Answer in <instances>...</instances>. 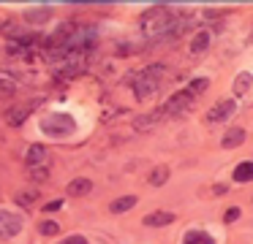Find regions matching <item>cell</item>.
<instances>
[{"mask_svg":"<svg viewBox=\"0 0 253 244\" xmlns=\"http://www.w3.org/2000/svg\"><path fill=\"white\" fill-rule=\"evenodd\" d=\"M136 206V195H123V198H117V201H112V214H123V211H128V209H133Z\"/></svg>","mask_w":253,"mask_h":244,"instance_id":"obj_16","label":"cell"},{"mask_svg":"<svg viewBox=\"0 0 253 244\" xmlns=\"http://www.w3.org/2000/svg\"><path fill=\"white\" fill-rule=\"evenodd\" d=\"M174 222V214L171 211H153V214L144 217V228H164V225H171Z\"/></svg>","mask_w":253,"mask_h":244,"instance_id":"obj_10","label":"cell"},{"mask_svg":"<svg viewBox=\"0 0 253 244\" xmlns=\"http://www.w3.org/2000/svg\"><path fill=\"white\" fill-rule=\"evenodd\" d=\"M164 84H166V68L164 65H147V68L136 76V81H133V92H136L139 101H144V98L155 95Z\"/></svg>","mask_w":253,"mask_h":244,"instance_id":"obj_2","label":"cell"},{"mask_svg":"<svg viewBox=\"0 0 253 244\" xmlns=\"http://www.w3.org/2000/svg\"><path fill=\"white\" fill-rule=\"evenodd\" d=\"M14 92H17L14 81H11V79H6V76H0V98H11Z\"/></svg>","mask_w":253,"mask_h":244,"instance_id":"obj_23","label":"cell"},{"mask_svg":"<svg viewBox=\"0 0 253 244\" xmlns=\"http://www.w3.org/2000/svg\"><path fill=\"white\" fill-rule=\"evenodd\" d=\"M234 182H253V160H242L234 168Z\"/></svg>","mask_w":253,"mask_h":244,"instance_id":"obj_18","label":"cell"},{"mask_svg":"<svg viewBox=\"0 0 253 244\" xmlns=\"http://www.w3.org/2000/svg\"><path fill=\"white\" fill-rule=\"evenodd\" d=\"M39 190L36 187H28V190H22V193H17V204L19 206H25V209H30V206H36L39 204Z\"/></svg>","mask_w":253,"mask_h":244,"instance_id":"obj_15","label":"cell"},{"mask_svg":"<svg viewBox=\"0 0 253 244\" xmlns=\"http://www.w3.org/2000/svg\"><path fill=\"white\" fill-rule=\"evenodd\" d=\"M155 117H161V114L155 111V114H147V117H139V119H136V130H147V128H153V125H155Z\"/></svg>","mask_w":253,"mask_h":244,"instance_id":"obj_25","label":"cell"},{"mask_svg":"<svg viewBox=\"0 0 253 244\" xmlns=\"http://www.w3.org/2000/svg\"><path fill=\"white\" fill-rule=\"evenodd\" d=\"M28 106H8V111H6V122L11 125V128H19V125L28 119Z\"/></svg>","mask_w":253,"mask_h":244,"instance_id":"obj_13","label":"cell"},{"mask_svg":"<svg viewBox=\"0 0 253 244\" xmlns=\"http://www.w3.org/2000/svg\"><path fill=\"white\" fill-rule=\"evenodd\" d=\"M251 41H253V35H251Z\"/></svg>","mask_w":253,"mask_h":244,"instance_id":"obj_30","label":"cell"},{"mask_svg":"<svg viewBox=\"0 0 253 244\" xmlns=\"http://www.w3.org/2000/svg\"><path fill=\"white\" fill-rule=\"evenodd\" d=\"M242 141H245V130L242 128H229L223 133V139H220V144L226 146V149H234V146H240Z\"/></svg>","mask_w":253,"mask_h":244,"instance_id":"obj_12","label":"cell"},{"mask_svg":"<svg viewBox=\"0 0 253 244\" xmlns=\"http://www.w3.org/2000/svg\"><path fill=\"white\" fill-rule=\"evenodd\" d=\"M253 87V73L251 70H242V73H237V79H234V95L237 98H242L248 90Z\"/></svg>","mask_w":253,"mask_h":244,"instance_id":"obj_14","label":"cell"},{"mask_svg":"<svg viewBox=\"0 0 253 244\" xmlns=\"http://www.w3.org/2000/svg\"><path fill=\"white\" fill-rule=\"evenodd\" d=\"M39 231L44 233V236H57V233H60V225H57L55 220H44L39 225Z\"/></svg>","mask_w":253,"mask_h":244,"instance_id":"obj_24","label":"cell"},{"mask_svg":"<svg viewBox=\"0 0 253 244\" xmlns=\"http://www.w3.org/2000/svg\"><path fill=\"white\" fill-rule=\"evenodd\" d=\"M30 179L33 182H46L49 179V166H36V168H28Z\"/></svg>","mask_w":253,"mask_h":244,"instance_id":"obj_22","label":"cell"},{"mask_svg":"<svg viewBox=\"0 0 253 244\" xmlns=\"http://www.w3.org/2000/svg\"><path fill=\"white\" fill-rule=\"evenodd\" d=\"M182 244H215V242H212V236L204 233V231H188Z\"/></svg>","mask_w":253,"mask_h":244,"instance_id":"obj_20","label":"cell"},{"mask_svg":"<svg viewBox=\"0 0 253 244\" xmlns=\"http://www.w3.org/2000/svg\"><path fill=\"white\" fill-rule=\"evenodd\" d=\"M44 211H57V209H63V201L60 198H55V201H49L46 206H41Z\"/></svg>","mask_w":253,"mask_h":244,"instance_id":"obj_28","label":"cell"},{"mask_svg":"<svg viewBox=\"0 0 253 244\" xmlns=\"http://www.w3.org/2000/svg\"><path fill=\"white\" fill-rule=\"evenodd\" d=\"M22 231V220L17 214H8V211H0V239L17 236Z\"/></svg>","mask_w":253,"mask_h":244,"instance_id":"obj_7","label":"cell"},{"mask_svg":"<svg viewBox=\"0 0 253 244\" xmlns=\"http://www.w3.org/2000/svg\"><path fill=\"white\" fill-rule=\"evenodd\" d=\"M207 46H210V33H207V30L196 33V38H193V43H191V54H202V52H207Z\"/></svg>","mask_w":253,"mask_h":244,"instance_id":"obj_19","label":"cell"},{"mask_svg":"<svg viewBox=\"0 0 253 244\" xmlns=\"http://www.w3.org/2000/svg\"><path fill=\"white\" fill-rule=\"evenodd\" d=\"M207 87H210V79H204V76H199V79H191V81H188V87H185V90L191 92L193 98H196V95H202V92L207 90Z\"/></svg>","mask_w":253,"mask_h":244,"instance_id":"obj_21","label":"cell"},{"mask_svg":"<svg viewBox=\"0 0 253 244\" xmlns=\"http://www.w3.org/2000/svg\"><path fill=\"white\" fill-rule=\"evenodd\" d=\"M90 190H93V182L84 176H77L68 182V195H74V198H82V195H87Z\"/></svg>","mask_w":253,"mask_h":244,"instance_id":"obj_11","label":"cell"},{"mask_svg":"<svg viewBox=\"0 0 253 244\" xmlns=\"http://www.w3.org/2000/svg\"><path fill=\"white\" fill-rule=\"evenodd\" d=\"M74 128H77V122H74V117H68V114H52V117H46L44 122H41V130L49 133V136H57V139L71 136Z\"/></svg>","mask_w":253,"mask_h":244,"instance_id":"obj_4","label":"cell"},{"mask_svg":"<svg viewBox=\"0 0 253 244\" xmlns=\"http://www.w3.org/2000/svg\"><path fill=\"white\" fill-rule=\"evenodd\" d=\"M231 114H234V101H231V98H223V101H218L207 111V122H223V119H229Z\"/></svg>","mask_w":253,"mask_h":244,"instance_id":"obj_6","label":"cell"},{"mask_svg":"<svg viewBox=\"0 0 253 244\" xmlns=\"http://www.w3.org/2000/svg\"><path fill=\"white\" fill-rule=\"evenodd\" d=\"M166 179H169V166H155L153 171H150V176H147V184L161 187V184H166Z\"/></svg>","mask_w":253,"mask_h":244,"instance_id":"obj_17","label":"cell"},{"mask_svg":"<svg viewBox=\"0 0 253 244\" xmlns=\"http://www.w3.org/2000/svg\"><path fill=\"white\" fill-rule=\"evenodd\" d=\"M191 106H193V95L188 90H182V92H174L171 98H166L164 106L158 108V114H164V117H177V114L188 111Z\"/></svg>","mask_w":253,"mask_h":244,"instance_id":"obj_5","label":"cell"},{"mask_svg":"<svg viewBox=\"0 0 253 244\" xmlns=\"http://www.w3.org/2000/svg\"><path fill=\"white\" fill-rule=\"evenodd\" d=\"M98 43V30L93 25H79L71 30V38H68V52H77V54H87L95 49Z\"/></svg>","mask_w":253,"mask_h":244,"instance_id":"obj_3","label":"cell"},{"mask_svg":"<svg viewBox=\"0 0 253 244\" xmlns=\"http://www.w3.org/2000/svg\"><path fill=\"white\" fill-rule=\"evenodd\" d=\"M226 11L223 8H207L204 11V19H218V16H223Z\"/></svg>","mask_w":253,"mask_h":244,"instance_id":"obj_27","label":"cell"},{"mask_svg":"<svg viewBox=\"0 0 253 244\" xmlns=\"http://www.w3.org/2000/svg\"><path fill=\"white\" fill-rule=\"evenodd\" d=\"M49 19H52L49 5H36V8L25 11V22H30V25H44V22H49Z\"/></svg>","mask_w":253,"mask_h":244,"instance_id":"obj_9","label":"cell"},{"mask_svg":"<svg viewBox=\"0 0 253 244\" xmlns=\"http://www.w3.org/2000/svg\"><path fill=\"white\" fill-rule=\"evenodd\" d=\"M63 244H87V239H84V236H79V233H74V236H68Z\"/></svg>","mask_w":253,"mask_h":244,"instance_id":"obj_29","label":"cell"},{"mask_svg":"<svg viewBox=\"0 0 253 244\" xmlns=\"http://www.w3.org/2000/svg\"><path fill=\"white\" fill-rule=\"evenodd\" d=\"M174 14H171L166 5H153V8H147L142 16H139V27H142V35L147 38H161L171 30H174Z\"/></svg>","mask_w":253,"mask_h":244,"instance_id":"obj_1","label":"cell"},{"mask_svg":"<svg viewBox=\"0 0 253 244\" xmlns=\"http://www.w3.org/2000/svg\"><path fill=\"white\" fill-rule=\"evenodd\" d=\"M237 217H240V206H231V209H226V214H223V222H234Z\"/></svg>","mask_w":253,"mask_h":244,"instance_id":"obj_26","label":"cell"},{"mask_svg":"<svg viewBox=\"0 0 253 244\" xmlns=\"http://www.w3.org/2000/svg\"><path fill=\"white\" fill-rule=\"evenodd\" d=\"M46 157H49V152H46L44 144H33V146H28V152H25V163H28L30 168L49 166V163H46Z\"/></svg>","mask_w":253,"mask_h":244,"instance_id":"obj_8","label":"cell"}]
</instances>
